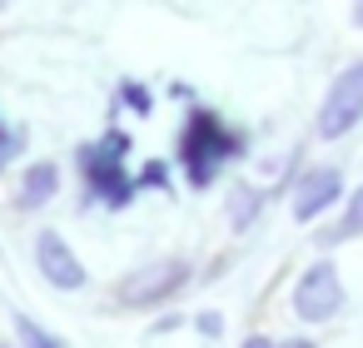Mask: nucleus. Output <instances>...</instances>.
Wrapping results in <instances>:
<instances>
[{"instance_id": "nucleus-10", "label": "nucleus", "mask_w": 363, "mask_h": 348, "mask_svg": "<svg viewBox=\"0 0 363 348\" xmlns=\"http://www.w3.org/2000/svg\"><path fill=\"white\" fill-rule=\"evenodd\" d=\"M343 234H363V189L348 199V214H343Z\"/></svg>"}, {"instance_id": "nucleus-3", "label": "nucleus", "mask_w": 363, "mask_h": 348, "mask_svg": "<svg viewBox=\"0 0 363 348\" xmlns=\"http://www.w3.org/2000/svg\"><path fill=\"white\" fill-rule=\"evenodd\" d=\"M338 303H343V284H338L333 264H313V269L298 279V288H294V308H298V318H308V323L333 318Z\"/></svg>"}, {"instance_id": "nucleus-15", "label": "nucleus", "mask_w": 363, "mask_h": 348, "mask_svg": "<svg viewBox=\"0 0 363 348\" xmlns=\"http://www.w3.org/2000/svg\"><path fill=\"white\" fill-rule=\"evenodd\" d=\"M6 6H11V0H0V11H6Z\"/></svg>"}, {"instance_id": "nucleus-5", "label": "nucleus", "mask_w": 363, "mask_h": 348, "mask_svg": "<svg viewBox=\"0 0 363 348\" xmlns=\"http://www.w3.org/2000/svg\"><path fill=\"white\" fill-rule=\"evenodd\" d=\"M35 259H40L45 279H50V284H60V288H80V284H85L80 259H75V254H70L55 234H40V239H35Z\"/></svg>"}, {"instance_id": "nucleus-6", "label": "nucleus", "mask_w": 363, "mask_h": 348, "mask_svg": "<svg viewBox=\"0 0 363 348\" xmlns=\"http://www.w3.org/2000/svg\"><path fill=\"white\" fill-rule=\"evenodd\" d=\"M338 189H343L338 169H313V174H303V179H298V194H294V214H298V219L323 214V209L338 199Z\"/></svg>"}, {"instance_id": "nucleus-14", "label": "nucleus", "mask_w": 363, "mask_h": 348, "mask_svg": "<svg viewBox=\"0 0 363 348\" xmlns=\"http://www.w3.org/2000/svg\"><path fill=\"white\" fill-rule=\"evenodd\" d=\"M284 348H313V343H303V338H294V343H284Z\"/></svg>"}, {"instance_id": "nucleus-7", "label": "nucleus", "mask_w": 363, "mask_h": 348, "mask_svg": "<svg viewBox=\"0 0 363 348\" xmlns=\"http://www.w3.org/2000/svg\"><path fill=\"white\" fill-rule=\"evenodd\" d=\"M184 279H189L184 264H160V269H150V274H135V279L125 284V303H155V298H169Z\"/></svg>"}, {"instance_id": "nucleus-4", "label": "nucleus", "mask_w": 363, "mask_h": 348, "mask_svg": "<svg viewBox=\"0 0 363 348\" xmlns=\"http://www.w3.org/2000/svg\"><path fill=\"white\" fill-rule=\"evenodd\" d=\"M120 150H125V135H110L95 155H85L90 164V184H95V194L100 199H110V204H125L130 199V179L120 174Z\"/></svg>"}, {"instance_id": "nucleus-12", "label": "nucleus", "mask_w": 363, "mask_h": 348, "mask_svg": "<svg viewBox=\"0 0 363 348\" xmlns=\"http://www.w3.org/2000/svg\"><path fill=\"white\" fill-rule=\"evenodd\" d=\"M244 348H274V343H269V338H249Z\"/></svg>"}, {"instance_id": "nucleus-2", "label": "nucleus", "mask_w": 363, "mask_h": 348, "mask_svg": "<svg viewBox=\"0 0 363 348\" xmlns=\"http://www.w3.org/2000/svg\"><path fill=\"white\" fill-rule=\"evenodd\" d=\"M358 120H363V60L348 65V70L328 85V100H323V110H318V135H323V140H338V135H348Z\"/></svg>"}, {"instance_id": "nucleus-1", "label": "nucleus", "mask_w": 363, "mask_h": 348, "mask_svg": "<svg viewBox=\"0 0 363 348\" xmlns=\"http://www.w3.org/2000/svg\"><path fill=\"white\" fill-rule=\"evenodd\" d=\"M234 150H239V140H234L209 110H194V115H189V130H184V140H179V155H184V174H189V184H209L214 169H219Z\"/></svg>"}, {"instance_id": "nucleus-8", "label": "nucleus", "mask_w": 363, "mask_h": 348, "mask_svg": "<svg viewBox=\"0 0 363 348\" xmlns=\"http://www.w3.org/2000/svg\"><path fill=\"white\" fill-rule=\"evenodd\" d=\"M55 194V164H35L26 179V204H45Z\"/></svg>"}, {"instance_id": "nucleus-11", "label": "nucleus", "mask_w": 363, "mask_h": 348, "mask_svg": "<svg viewBox=\"0 0 363 348\" xmlns=\"http://www.w3.org/2000/svg\"><path fill=\"white\" fill-rule=\"evenodd\" d=\"M16 145H21V140H16V135H11L6 125H0V164H6V159L16 155Z\"/></svg>"}, {"instance_id": "nucleus-13", "label": "nucleus", "mask_w": 363, "mask_h": 348, "mask_svg": "<svg viewBox=\"0 0 363 348\" xmlns=\"http://www.w3.org/2000/svg\"><path fill=\"white\" fill-rule=\"evenodd\" d=\"M353 21H358V26H363V0H353Z\"/></svg>"}, {"instance_id": "nucleus-9", "label": "nucleus", "mask_w": 363, "mask_h": 348, "mask_svg": "<svg viewBox=\"0 0 363 348\" xmlns=\"http://www.w3.org/2000/svg\"><path fill=\"white\" fill-rule=\"evenodd\" d=\"M21 343H26V348H60V343H55L50 333H40L30 318H21Z\"/></svg>"}]
</instances>
